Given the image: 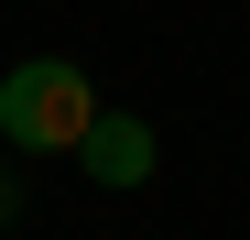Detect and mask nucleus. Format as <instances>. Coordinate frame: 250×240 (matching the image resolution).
Masks as SVG:
<instances>
[{
    "instance_id": "obj_1",
    "label": "nucleus",
    "mask_w": 250,
    "mask_h": 240,
    "mask_svg": "<svg viewBox=\"0 0 250 240\" xmlns=\"http://www.w3.org/2000/svg\"><path fill=\"white\" fill-rule=\"evenodd\" d=\"M87 120H98L87 66L33 55V66L0 76V142H11V153H76V142H87Z\"/></svg>"
},
{
    "instance_id": "obj_2",
    "label": "nucleus",
    "mask_w": 250,
    "mask_h": 240,
    "mask_svg": "<svg viewBox=\"0 0 250 240\" xmlns=\"http://www.w3.org/2000/svg\"><path fill=\"white\" fill-rule=\"evenodd\" d=\"M65 164L87 175V186H142V175H152V120H131V109H98V120H87V142H76Z\"/></svg>"
}]
</instances>
